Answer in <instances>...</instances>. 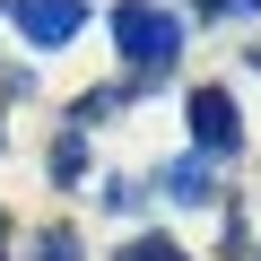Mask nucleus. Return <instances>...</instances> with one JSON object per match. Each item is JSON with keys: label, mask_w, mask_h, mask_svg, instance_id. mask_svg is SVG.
<instances>
[{"label": "nucleus", "mask_w": 261, "mask_h": 261, "mask_svg": "<svg viewBox=\"0 0 261 261\" xmlns=\"http://www.w3.org/2000/svg\"><path fill=\"white\" fill-rule=\"evenodd\" d=\"M113 44H122V61L140 79H166L174 53H183V27L157 9V0H122V9H113Z\"/></svg>", "instance_id": "f257e3e1"}, {"label": "nucleus", "mask_w": 261, "mask_h": 261, "mask_svg": "<svg viewBox=\"0 0 261 261\" xmlns=\"http://www.w3.org/2000/svg\"><path fill=\"white\" fill-rule=\"evenodd\" d=\"M192 148L200 157H235L244 148V113L226 87H192Z\"/></svg>", "instance_id": "f03ea898"}, {"label": "nucleus", "mask_w": 261, "mask_h": 261, "mask_svg": "<svg viewBox=\"0 0 261 261\" xmlns=\"http://www.w3.org/2000/svg\"><path fill=\"white\" fill-rule=\"evenodd\" d=\"M9 18H18V35L35 53H53V44H70L87 27V0H9Z\"/></svg>", "instance_id": "7ed1b4c3"}, {"label": "nucleus", "mask_w": 261, "mask_h": 261, "mask_svg": "<svg viewBox=\"0 0 261 261\" xmlns=\"http://www.w3.org/2000/svg\"><path fill=\"white\" fill-rule=\"evenodd\" d=\"M157 183H166V200H209V166H200V157H174Z\"/></svg>", "instance_id": "20e7f679"}, {"label": "nucleus", "mask_w": 261, "mask_h": 261, "mask_svg": "<svg viewBox=\"0 0 261 261\" xmlns=\"http://www.w3.org/2000/svg\"><path fill=\"white\" fill-rule=\"evenodd\" d=\"M79 166H87V140L61 130V140H53V183H79Z\"/></svg>", "instance_id": "39448f33"}, {"label": "nucleus", "mask_w": 261, "mask_h": 261, "mask_svg": "<svg viewBox=\"0 0 261 261\" xmlns=\"http://www.w3.org/2000/svg\"><path fill=\"white\" fill-rule=\"evenodd\" d=\"M35 261H79V235H70V226H44V235H35Z\"/></svg>", "instance_id": "423d86ee"}, {"label": "nucleus", "mask_w": 261, "mask_h": 261, "mask_svg": "<svg viewBox=\"0 0 261 261\" xmlns=\"http://www.w3.org/2000/svg\"><path fill=\"white\" fill-rule=\"evenodd\" d=\"M122 261H183V244H166V235H140V244H122Z\"/></svg>", "instance_id": "0eeeda50"}]
</instances>
